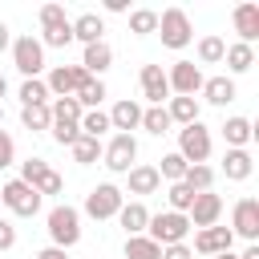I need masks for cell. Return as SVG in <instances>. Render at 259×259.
<instances>
[{
	"mask_svg": "<svg viewBox=\"0 0 259 259\" xmlns=\"http://www.w3.org/2000/svg\"><path fill=\"white\" fill-rule=\"evenodd\" d=\"M45 231H49L53 247H61V251L77 247V243H81V210H77V206H69V202L53 206V210H49V219H45Z\"/></svg>",
	"mask_w": 259,
	"mask_h": 259,
	"instance_id": "6da1fadb",
	"label": "cell"
},
{
	"mask_svg": "<svg viewBox=\"0 0 259 259\" xmlns=\"http://www.w3.org/2000/svg\"><path fill=\"white\" fill-rule=\"evenodd\" d=\"M146 235H150L158 247L186 243V235H190V219H186V214H178V210H158V214H150Z\"/></svg>",
	"mask_w": 259,
	"mask_h": 259,
	"instance_id": "7a4b0ae2",
	"label": "cell"
},
{
	"mask_svg": "<svg viewBox=\"0 0 259 259\" xmlns=\"http://www.w3.org/2000/svg\"><path fill=\"white\" fill-rule=\"evenodd\" d=\"M158 36H162L166 49H186V45L194 40V24H190L186 8H166V12H158Z\"/></svg>",
	"mask_w": 259,
	"mask_h": 259,
	"instance_id": "3957f363",
	"label": "cell"
},
{
	"mask_svg": "<svg viewBox=\"0 0 259 259\" xmlns=\"http://www.w3.org/2000/svg\"><path fill=\"white\" fill-rule=\"evenodd\" d=\"M101 162L113 174H130L138 166V138L134 134H113L109 146H101Z\"/></svg>",
	"mask_w": 259,
	"mask_h": 259,
	"instance_id": "277c9868",
	"label": "cell"
},
{
	"mask_svg": "<svg viewBox=\"0 0 259 259\" xmlns=\"http://www.w3.org/2000/svg\"><path fill=\"white\" fill-rule=\"evenodd\" d=\"M0 206H8V210H12V214H20V219H32V214L40 210V194H36L28 182L8 178V182L0 186Z\"/></svg>",
	"mask_w": 259,
	"mask_h": 259,
	"instance_id": "5b68a950",
	"label": "cell"
},
{
	"mask_svg": "<svg viewBox=\"0 0 259 259\" xmlns=\"http://www.w3.org/2000/svg\"><path fill=\"white\" fill-rule=\"evenodd\" d=\"M121 202H125L121 186H113V182H101V186H93V190L85 194V214H89V219H97V223H105V219H117Z\"/></svg>",
	"mask_w": 259,
	"mask_h": 259,
	"instance_id": "8992f818",
	"label": "cell"
},
{
	"mask_svg": "<svg viewBox=\"0 0 259 259\" xmlns=\"http://www.w3.org/2000/svg\"><path fill=\"white\" fill-rule=\"evenodd\" d=\"M178 154L190 162V166H202L210 158V130L202 121H190L178 130Z\"/></svg>",
	"mask_w": 259,
	"mask_h": 259,
	"instance_id": "52a82bcc",
	"label": "cell"
},
{
	"mask_svg": "<svg viewBox=\"0 0 259 259\" xmlns=\"http://www.w3.org/2000/svg\"><path fill=\"white\" fill-rule=\"evenodd\" d=\"M8 49H12V65L24 73V81L28 77H40V69H45V45L36 36H16Z\"/></svg>",
	"mask_w": 259,
	"mask_h": 259,
	"instance_id": "ba28073f",
	"label": "cell"
},
{
	"mask_svg": "<svg viewBox=\"0 0 259 259\" xmlns=\"http://www.w3.org/2000/svg\"><path fill=\"white\" fill-rule=\"evenodd\" d=\"M202 69L194 65V61H174L170 65V73H166V85H170V97H194L198 89H202Z\"/></svg>",
	"mask_w": 259,
	"mask_h": 259,
	"instance_id": "9c48e42d",
	"label": "cell"
},
{
	"mask_svg": "<svg viewBox=\"0 0 259 259\" xmlns=\"http://www.w3.org/2000/svg\"><path fill=\"white\" fill-rule=\"evenodd\" d=\"M89 81V73L81 69V65H57V69H49V77H45V85H49V97H77V89Z\"/></svg>",
	"mask_w": 259,
	"mask_h": 259,
	"instance_id": "30bf717a",
	"label": "cell"
},
{
	"mask_svg": "<svg viewBox=\"0 0 259 259\" xmlns=\"http://www.w3.org/2000/svg\"><path fill=\"white\" fill-rule=\"evenodd\" d=\"M231 235L255 243L259 239V198H239L231 210Z\"/></svg>",
	"mask_w": 259,
	"mask_h": 259,
	"instance_id": "8fae6325",
	"label": "cell"
},
{
	"mask_svg": "<svg viewBox=\"0 0 259 259\" xmlns=\"http://www.w3.org/2000/svg\"><path fill=\"white\" fill-rule=\"evenodd\" d=\"M186 219H190V227H219V219H223V198L214 194V190H202V194H194V202H190V210H186Z\"/></svg>",
	"mask_w": 259,
	"mask_h": 259,
	"instance_id": "7c38bea8",
	"label": "cell"
},
{
	"mask_svg": "<svg viewBox=\"0 0 259 259\" xmlns=\"http://www.w3.org/2000/svg\"><path fill=\"white\" fill-rule=\"evenodd\" d=\"M138 85H142V97H146L150 105H166V101H170V85H166L162 65H142Z\"/></svg>",
	"mask_w": 259,
	"mask_h": 259,
	"instance_id": "4fadbf2b",
	"label": "cell"
},
{
	"mask_svg": "<svg viewBox=\"0 0 259 259\" xmlns=\"http://www.w3.org/2000/svg\"><path fill=\"white\" fill-rule=\"evenodd\" d=\"M235 247V235H231V227H202L198 235H194V247L190 251H198V255H223V251H231Z\"/></svg>",
	"mask_w": 259,
	"mask_h": 259,
	"instance_id": "5bb4252c",
	"label": "cell"
},
{
	"mask_svg": "<svg viewBox=\"0 0 259 259\" xmlns=\"http://www.w3.org/2000/svg\"><path fill=\"white\" fill-rule=\"evenodd\" d=\"M231 24H235V32H239V45H255V40H259V4H251V0L235 4Z\"/></svg>",
	"mask_w": 259,
	"mask_h": 259,
	"instance_id": "9a60e30c",
	"label": "cell"
},
{
	"mask_svg": "<svg viewBox=\"0 0 259 259\" xmlns=\"http://www.w3.org/2000/svg\"><path fill=\"white\" fill-rule=\"evenodd\" d=\"M219 130H223V142H227V150H247V142L255 138V125H251V117H239V113H235V117H227Z\"/></svg>",
	"mask_w": 259,
	"mask_h": 259,
	"instance_id": "2e32d148",
	"label": "cell"
},
{
	"mask_svg": "<svg viewBox=\"0 0 259 259\" xmlns=\"http://www.w3.org/2000/svg\"><path fill=\"white\" fill-rule=\"evenodd\" d=\"M223 174H227V182H247V178L255 174L251 150H227V154H223Z\"/></svg>",
	"mask_w": 259,
	"mask_h": 259,
	"instance_id": "e0dca14e",
	"label": "cell"
},
{
	"mask_svg": "<svg viewBox=\"0 0 259 259\" xmlns=\"http://www.w3.org/2000/svg\"><path fill=\"white\" fill-rule=\"evenodd\" d=\"M142 125V105L138 101H117L113 109H109V130H117V134H130V130H138Z\"/></svg>",
	"mask_w": 259,
	"mask_h": 259,
	"instance_id": "ac0fdd59",
	"label": "cell"
},
{
	"mask_svg": "<svg viewBox=\"0 0 259 259\" xmlns=\"http://www.w3.org/2000/svg\"><path fill=\"white\" fill-rule=\"evenodd\" d=\"M73 40H81V45L105 40V20H101L97 12H81V16L73 20Z\"/></svg>",
	"mask_w": 259,
	"mask_h": 259,
	"instance_id": "d6986e66",
	"label": "cell"
},
{
	"mask_svg": "<svg viewBox=\"0 0 259 259\" xmlns=\"http://www.w3.org/2000/svg\"><path fill=\"white\" fill-rule=\"evenodd\" d=\"M109 65H113V49H109L105 40H97V45H85V53H81V69H85L89 77H101Z\"/></svg>",
	"mask_w": 259,
	"mask_h": 259,
	"instance_id": "ffe728a7",
	"label": "cell"
},
{
	"mask_svg": "<svg viewBox=\"0 0 259 259\" xmlns=\"http://www.w3.org/2000/svg\"><path fill=\"white\" fill-rule=\"evenodd\" d=\"M117 223L125 227V239L130 235H146V223H150V210H146V202H121V210H117Z\"/></svg>",
	"mask_w": 259,
	"mask_h": 259,
	"instance_id": "44dd1931",
	"label": "cell"
},
{
	"mask_svg": "<svg viewBox=\"0 0 259 259\" xmlns=\"http://www.w3.org/2000/svg\"><path fill=\"white\" fill-rule=\"evenodd\" d=\"M198 93H202V101H210V105H231V101H235V81H231V77H206Z\"/></svg>",
	"mask_w": 259,
	"mask_h": 259,
	"instance_id": "7402d4cb",
	"label": "cell"
},
{
	"mask_svg": "<svg viewBox=\"0 0 259 259\" xmlns=\"http://www.w3.org/2000/svg\"><path fill=\"white\" fill-rule=\"evenodd\" d=\"M125 186H130V194H154V190L162 186L158 166H134V170L125 174Z\"/></svg>",
	"mask_w": 259,
	"mask_h": 259,
	"instance_id": "603a6c76",
	"label": "cell"
},
{
	"mask_svg": "<svg viewBox=\"0 0 259 259\" xmlns=\"http://www.w3.org/2000/svg\"><path fill=\"white\" fill-rule=\"evenodd\" d=\"M49 113H53V125H81V101L77 97H57L49 101Z\"/></svg>",
	"mask_w": 259,
	"mask_h": 259,
	"instance_id": "cb8c5ba5",
	"label": "cell"
},
{
	"mask_svg": "<svg viewBox=\"0 0 259 259\" xmlns=\"http://www.w3.org/2000/svg\"><path fill=\"white\" fill-rule=\"evenodd\" d=\"M166 113L174 125H190V121H198V97H170Z\"/></svg>",
	"mask_w": 259,
	"mask_h": 259,
	"instance_id": "d4e9b609",
	"label": "cell"
},
{
	"mask_svg": "<svg viewBox=\"0 0 259 259\" xmlns=\"http://www.w3.org/2000/svg\"><path fill=\"white\" fill-rule=\"evenodd\" d=\"M223 61H227V69L231 73H247L251 65H255V45H227V53H223Z\"/></svg>",
	"mask_w": 259,
	"mask_h": 259,
	"instance_id": "484cf974",
	"label": "cell"
},
{
	"mask_svg": "<svg viewBox=\"0 0 259 259\" xmlns=\"http://www.w3.org/2000/svg\"><path fill=\"white\" fill-rule=\"evenodd\" d=\"M20 109L24 105H49V85H45V77H28V81H20Z\"/></svg>",
	"mask_w": 259,
	"mask_h": 259,
	"instance_id": "4316f807",
	"label": "cell"
},
{
	"mask_svg": "<svg viewBox=\"0 0 259 259\" xmlns=\"http://www.w3.org/2000/svg\"><path fill=\"white\" fill-rule=\"evenodd\" d=\"M170 113H166V105H150V109H142V130L146 134H154V138H162V134H170Z\"/></svg>",
	"mask_w": 259,
	"mask_h": 259,
	"instance_id": "83f0119b",
	"label": "cell"
},
{
	"mask_svg": "<svg viewBox=\"0 0 259 259\" xmlns=\"http://www.w3.org/2000/svg\"><path fill=\"white\" fill-rule=\"evenodd\" d=\"M125 259H162V247L150 235H130L125 239Z\"/></svg>",
	"mask_w": 259,
	"mask_h": 259,
	"instance_id": "f1b7e54d",
	"label": "cell"
},
{
	"mask_svg": "<svg viewBox=\"0 0 259 259\" xmlns=\"http://www.w3.org/2000/svg\"><path fill=\"white\" fill-rule=\"evenodd\" d=\"M69 150H73V162H77V166H93V162L101 158V142H97V138H85V134H77V142H73Z\"/></svg>",
	"mask_w": 259,
	"mask_h": 259,
	"instance_id": "f546056e",
	"label": "cell"
},
{
	"mask_svg": "<svg viewBox=\"0 0 259 259\" xmlns=\"http://www.w3.org/2000/svg\"><path fill=\"white\" fill-rule=\"evenodd\" d=\"M223 53H227V40H223V36H214V32L198 36V61H202V65H219Z\"/></svg>",
	"mask_w": 259,
	"mask_h": 259,
	"instance_id": "4dcf8cb0",
	"label": "cell"
},
{
	"mask_svg": "<svg viewBox=\"0 0 259 259\" xmlns=\"http://www.w3.org/2000/svg\"><path fill=\"white\" fill-rule=\"evenodd\" d=\"M130 32H134V36L158 32V12H154V8H134V12H130Z\"/></svg>",
	"mask_w": 259,
	"mask_h": 259,
	"instance_id": "1f68e13d",
	"label": "cell"
},
{
	"mask_svg": "<svg viewBox=\"0 0 259 259\" xmlns=\"http://www.w3.org/2000/svg\"><path fill=\"white\" fill-rule=\"evenodd\" d=\"M20 121H24V130L40 134V130L53 125V113H49V105H24V109H20Z\"/></svg>",
	"mask_w": 259,
	"mask_h": 259,
	"instance_id": "d6a6232c",
	"label": "cell"
},
{
	"mask_svg": "<svg viewBox=\"0 0 259 259\" xmlns=\"http://www.w3.org/2000/svg\"><path fill=\"white\" fill-rule=\"evenodd\" d=\"M182 182L194 190V194H202V190H210L214 186V170L202 162V166H186V174H182Z\"/></svg>",
	"mask_w": 259,
	"mask_h": 259,
	"instance_id": "836d02e7",
	"label": "cell"
},
{
	"mask_svg": "<svg viewBox=\"0 0 259 259\" xmlns=\"http://www.w3.org/2000/svg\"><path fill=\"white\" fill-rule=\"evenodd\" d=\"M40 32H45V36H40L45 49H65V45H73V20L53 24V28H40Z\"/></svg>",
	"mask_w": 259,
	"mask_h": 259,
	"instance_id": "e575fe53",
	"label": "cell"
},
{
	"mask_svg": "<svg viewBox=\"0 0 259 259\" xmlns=\"http://www.w3.org/2000/svg\"><path fill=\"white\" fill-rule=\"evenodd\" d=\"M101 97H105V81H101V77H89V81L77 89L81 109H97V105H101Z\"/></svg>",
	"mask_w": 259,
	"mask_h": 259,
	"instance_id": "d590c367",
	"label": "cell"
},
{
	"mask_svg": "<svg viewBox=\"0 0 259 259\" xmlns=\"http://www.w3.org/2000/svg\"><path fill=\"white\" fill-rule=\"evenodd\" d=\"M105 130H109V113H101V109H85V113H81V134H85V138H97V142H101Z\"/></svg>",
	"mask_w": 259,
	"mask_h": 259,
	"instance_id": "8d00e7d4",
	"label": "cell"
},
{
	"mask_svg": "<svg viewBox=\"0 0 259 259\" xmlns=\"http://www.w3.org/2000/svg\"><path fill=\"white\" fill-rule=\"evenodd\" d=\"M186 158L174 150V154H162V166H158V178H166V182H182V174H186Z\"/></svg>",
	"mask_w": 259,
	"mask_h": 259,
	"instance_id": "74e56055",
	"label": "cell"
},
{
	"mask_svg": "<svg viewBox=\"0 0 259 259\" xmlns=\"http://www.w3.org/2000/svg\"><path fill=\"white\" fill-rule=\"evenodd\" d=\"M166 202H170V210L186 214V210H190V202H194V190H190L186 182H170V190H166Z\"/></svg>",
	"mask_w": 259,
	"mask_h": 259,
	"instance_id": "f35d334b",
	"label": "cell"
},
{
	"mask_svg": "<svg viewBox=\"0 0 259 259\" xmlns=\"http://www.w3.org/2000/svg\"><path fill=\"white\" fill-rule=\"evenodd\" d=\"M32 190H36L40 198H45V194H61V190H65V178H61V174H57V170L49 166L45 174H36V182H32Z\"/></svg>",
	"mask_w": 259,
	"mask_h": 259,
	"instance_id": "ab89813d",
	"label": "cell"
},
{
	"mask_svg": "<svg viewBox=\"0 0 259 259\" xmlns=\"http://www.w3.org/2000/svg\"><path fill=\"white\" fill-rule=\"evenodd\" d=\"M36 16H40V28H53V24H65V20H69L61 4H40V12H36Z\"/></svg>",
	"mask_w": 259,
	"mask_h": 259,
	"instance_id": "60d3db41",
	"label": "cell"
},
{
	"mask_svg": "<svg viewBox=\"0 0 259 259\" xmlns=\"http://www.w3.org/2000/svg\"><path fill=\"white\" fill-rule=\"evenodd\" d=\"M45 170H49V162H45V158H28V162H20V182H28V186H32V182H36V174H45Z\"/></svg>",
	"mask_w": 259,
	"mask_h": 259,
	"instance_id": "b9f144b4",
	"label": "cell"
},
{
	"mask_svg": "<svg viewBox=\"0 0 259 259\" xmlns=\"http://www.w3.org/2000/svg\"><path fill=\"white\" fill-rule=\"evenodd\" d=\"M16 162V142H12V134L8 130H0V170L4 166H12Z\"/></svg>",
	"mask_w": 259,
	"mask_h": 259,
	"instance_id": "7bdbcfd3",
	"label": "cell"
},
{
	"mask_svg": "<svg viewBox=\"0 0 259 259\" xmlns=\"http://www.w3.org/2000/svg\"><path fill=\"white\" fill-rule=\"evenodd\" d=\"M16 247V227L8 219H0V251H12Z\"/></svg>",
	"mask_w": 259,
	"mask_h": 259,
	"instance_id": "ee69618b",
	"label": "cell"
},
{
	"mask_svg": "<svg viewBox=\"0 0 259 259\" xmlns=\"http://www.w3.org/2000/svg\"><path fill=\"white\" fill-rule=\"evenodd\" d=\"M162 259H194V251L186 243H174V247H162Z\"/></svg>",
	"mask_w": 259,
	"mask_h": 259,
	"instance_id": "f6af8a7d",
	"label": "cell"
},
{
	"mask_svg": "<svg viewBox=\"0 0 259 259\" xmlns=\"http://www.w3.org/2000/svg\"><path fill=\"white\" fill-rule=\"evenodd\" d=\"M36 259H69V251H61V247H45V251H36Z\"/></svg>",
	"mask_w": 259,
	"mask_h": 259,
	"instance_id": "bcb514c9",
	"label": "cell"
},
{
	"mask_svg": "<svg viewBox=\"0 0 259 259\" xmlns=\"http://www.w3.org/2000/svg\"><path fill=\"white\" fill-rule=\"evenodd\" d=\"M8 45H12V32H8V24H4V20H0V53H4V49H8Z\"/></svg>",
	"mask_w": 259,
	"mask_h": 259,
	"instance_id": "7dc6e473",
	"label": "cell"
},
{
	"mask_svg": "<svg viewBox=\"0 0 259 259\" xmlns=\"http://www.w3.org/2000/svg\"><path fill=\"white\" fill-rule=\"evenodd\" d=\"M125 8H130L125 0H105V12H125Z\"/></svg>",
	"mask_w": 259,
	"mask_h": 259,
	"instance_id": "c3c4849f",
	"label": "cell"
},
{
	"mask_svg": "<svg viewBox=\"0 0 259 259\" xmlns=\"http://www.w3.org/2000/svg\"><path fill=\"white\" fill-rule=\"evenodd\" d=\"M239 259H259V243H251V247H247V251H243Z\"/></svg>",
	"mask_w": 259,
	"mask_h": 259,
	"instance_id": "681fc988",
	"label": "cell"
},
{
	"mask_svg": "<svg viewBox=\"0 0 259 259\" xmlns=\"http://www.w3.org/2000/svg\"><path fill=\"white\" fill-rule=\"evenodd\" d=\"M4 93H8V77L0 73V97H4Z\"/></svg>",
	"mask_w": 259,
	"mask_h": 259,
	"instance_id": "f907efd6",
	"label": "cell"
},
{
	"mask_svg": "<svg viewBox=\"0 0 259 259\" xmlns=\"http://www.w3.org/2000/svg\"><path fill=\"white\" fill-rule=\"evenodd\" d=\"M214 259H239V255H235V251H223V255H214Z\"/></svg>",
	"mask_w": 259,
	"mask_h": 259,
	"instance_id": "816d5d0a",
	"label": "cell"
},
{
	"mask_svg": "<svg viewBox=\"0 0 259 259\" xmlns=\"http://www.w3.org/2000/svg\"><path fill=\"white\" fill-rule=\"evenodd\" d=\"M0 130H4V109H0Z\"/></svg>",
	"mask_w": 259,
	"mask_h": 259,
	"instance_id": "f5cc1de1",
	"label": "cell"
}]
</instances>
